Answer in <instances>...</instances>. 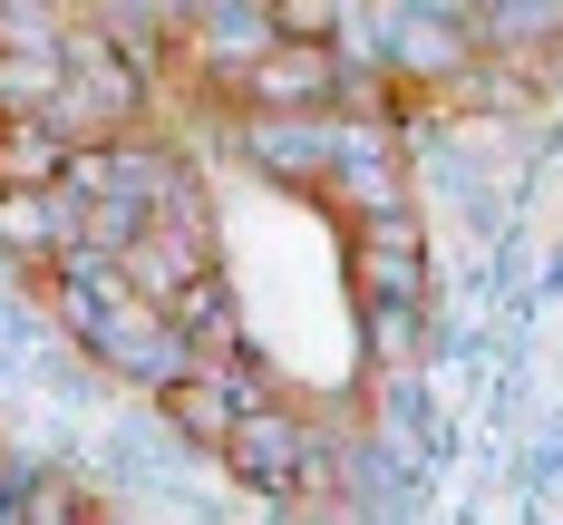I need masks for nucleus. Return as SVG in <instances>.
<instances>
[{
  "label": "nucleus",
  "instance_id": "obj_1",
  "mask_svg": "<svg viewBox=\"0 0 563 525\" xmlns=\"http://www.w3.org/2000/svg\"><path fill=\"white\" fill-rule=\"evenodd\" d=\"M224 467L263 496V506H301L311 496V467H321V428L301 418V408H282V400H243V418H233V438H224Z\"/></svg>",
  "mask_w": 563,
  "mask_h": 525
},
{
  "label": "nucleus",
  "instance_id": "obj_2",
  "mask_svg": "<svg viewBox=\"0 0 563 525\" xmlns=\"http://www.w3.org/2000/svg\"><path fill=\"white\" fill-rule=\"evenodd\" d=\"M243 166L291 185V195H321L331 185V156H340V108H243L233 127Z\"/></svg>",
  "mask_w": 563,
  "mask_h": 525
},
{
  "label": "nucleus",
  "instance_id": "obj_3",
  "mask_svg": "<svg viewBox=\"0 0 563 525\" xmlns=\"http://www.w3.org/2000/svg\"><path fill=\"white\" fill-rule=\"evenodd\" d=\"M224 98H233V108H340L350 78H340V50H331V40H273Z\"/></svg>",
  "mask_w": 563,
  "mask_h": 525
},
{
  "label": "nucleus",
  "instance_id": "obj_4",
  "mask_svg": "<svg viewBox=\"0 0 563 525\" xmlns=\"http://www.w3.org/2000/svg\"><path fill=\"white\" fill-rule=\"evenodd\" d=\"M243 400H253V390H243V370H233V360H185L166 390H156V408L175 418V438H195V448H214V458H224Z\"/></svg>",
  "mask_w": 563,
  "mask_h": 525
},
{
  "label": "nucleus",
  "instance_id": "obj_5",
  "mask_svg": "<svg viewBox=\"0 0 563 525\" xmlns=\"http://www.w3.org/2000/svg\"><path fill=\"white\" fill-rule=\"evenodd\" d=\"M68 127L49 108H0V185H58L68 175Z\"/></svg>",
  "mask_w": 563,
  "mask_h": 525
},
{
  "label": "nucleus",
  "instance_id": "obj_6",
  "mask_svg": "<svg viewBox=\"0 0 563 525\" xmlns=\"http://www.w3.org/2000/svg\"><path fill=\"white\" fill-rule=\"evenodd\" d=\"M554 40H563V0H486L476 50L496 58V68H525V58H544Z\"/></svg>",
  "mask_w": 563,
  "mask_h": 525
},
{
  "label": "nucleus",
  "instance_id": "obj_7",
  "mask_svg": "<svg viewBox=\"0 0 563 525\" xmlns=\"http://www.w3.org/2000/svg\"><path fill=\"white\" fill-rule=\"evenodd\" d=\"M273 30H282V40H331L340 0H273Z\"/></svg>",
  "mask_w": 563,
  "mask_h": 525
},
{
  "label": "nucleus",
  "instance_id": "obj_8",
  "mask_svg": "<svg viewBox=\"0 0 563 525\" xmlns=\"http://www.w3.org/2000/svg\"><path fill=\"white\" fill-rule=\"evenodd\" d=\"M20 516H98V506H78V486H58V477H40V486L20 496Z\"/></svg>",
  "mask_w": 563,
  "mask_h": 525
}]
</instances>
